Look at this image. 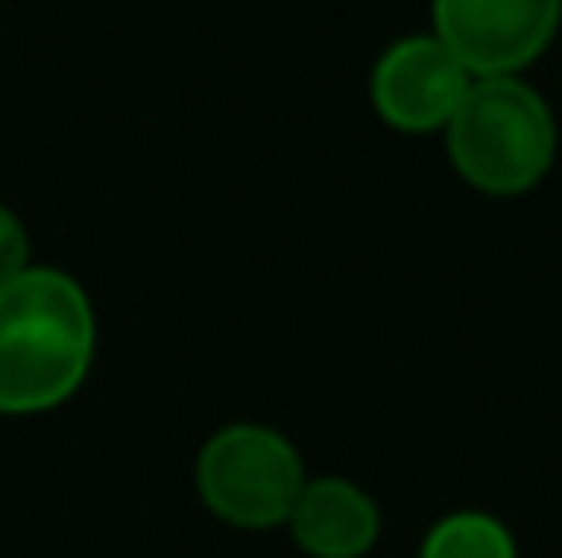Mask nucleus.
<instances>
[{
    "label": "nucleus",
    "mask_w": 562,
    "mask_h": 558,
    "mask_svg": "<svg viewBox=\"0 0 562 558\" xmlns=\"http://www.w3.org/2000/svg\"><path fill=\"white\" fill-rule=\"evenodd\" d=\"M94 356V312L75 277L25 267L0 287V411L30 415L69 401Z\"/></svg>",
    "instance_id": "nucleus-1"
},
{
    "label": "nucleus",
    "mask_w": 562,
    "mask_h": 558,
    "mask_svg": "<svg viewBox=\"0 0 562 558\" xmlns=\"http://www.w3.org/2000/svg\"><path fill=\"white\" fill-rule=\"evenodd\" d=\"M445 134L449 164L469 188L488 198H514L538 188L558 158L553 109L524 79H474Z\"/></svg>",
    "instance_id": "nucleus-2"
},
{
    "label": "nucleus",
    "mask_w": 562,
    "mask_h": 558,
    "mask_svg": "<svg viewBox=\"0 0 562 558\" xmlns=\"http://www.w3.org/2000/svg\"><path fill=\"white\" fill-rule=\"evenodd\" d=\"M301 490L306 465L272 425H227L198 455V494L217 520L237 529L286 524Z\"/></svg>",
    "instance_id": "nucleus-3"
},
{
    "label": "nucleus",
    "mask_w": 562,
    "mask_h": 558,
    "mask_svg": "<svg viewBox=\"0 0 562 558\" xmlns=\"http://www.w3.org/2000/svg\"><path fill=\"white\" fill-rule=\"evenodd\" d=\"M562 0H435V40L474 79H514L558 35Z\"/></svg>",
    "instance_id": "nucleus-4"
},
{
    "label": "nucleus",
    "mask_w": 562,
    "mask_h": 558,
    "mask_svg": "<svg viewBox=\"0 0 562 558\" xmlns=\"http://www.w3.org/2000/svg\"><path fill=\"white\" fill-rule=\"evenodd\" d=\"M469 89H474V75L435 35L395 40L375 59V75H370V99H375L380 119L400 134L449 129V119L459 114Z\"/></svg>",
    "instance_id": "nucleus-5"
},
{
    "label": "nucleus",
    "mask_w": 562,
    "mask_h": 558,
    "mask_svg": "<svg viewBox=\"0 0 562 558\" xmlns=\"http://www.w3.org/2000/svg\"><path fill=\"white\" fill-rule=\"evenodd\" d=\"M291 539L311 558H360L380 539V510L350 480H306L291 504Z\"/></svg>",
    "instance_id": "nucleus-6"
},
{
    "label": "nucleus",
    "mask_w": 562,
    "mask_h": 558,
    "mask_svg": "<svg viewBox=\"0 0 562 558\" xmlns=\"http://www.w3.org/2000/svg\"><path fill=\"white\" fill-rule=\"evenodd\" d=\"M419 558H518L514 534L484 510H459L425 534Z\"/></svg>",
    "instance_id": "nucleus-7"
},
{
    "label": "nucleus",
    "mask_w": 562,
    "mask_h": 558,
    "mask_svg": "<svg viewBox=\"0 0 562 558\" xmlns=\"http://www.w3.org/2000/svg\"><path fill=\"white\" fill-rule=\"evenodd\" d=\"M25 257H30L25 227L15 223V213H5V208H0V287H10L20 272H25Z\"/></svg>",
    "instance_id": "nucleus-8"
}]
</instances>
